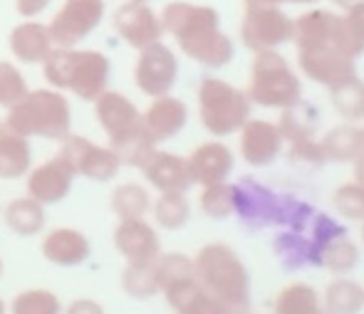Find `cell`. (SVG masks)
I'll use <instances>...</instances> for the list:
<instances>
[{"label":"cell","mask_w":364,"mask_h":314,"mask_svg":"<svg viewBox=\"0 0 364 314\" xmlns=\"http://www.w3.org/2000/svg\"><path fill=\"white\" fill-rule=\"evenodd\" d=\"M292 43L300 70L327 90L357 75L355 58H350L342 38V15L322 8L300 15L292 20Z\"/></svg>","instance_id":"obj_1"},{"label":"cell","mask_w":364,"mask_h":314,"mask_svg":"<svg viewBox=\"0 0 364 314\" xmlns=\"http://www.w3.org/2000/svg\"><path fill=\"white\" fill-rule=\"evenodd\" d=\"M164 33H168L181 53L193 63L220 70L235 58V45L228 35L220 30V18L211 5H196L173 0L161 10Z\"/></svg>","instance_id":"obj_2"},{"label":"cell","mask_w":364,"mask_h":314,"mask_svg":"<svg viewBox=\"0 0 364 314\" xmlns=\"http://www.w3.org/2000/svg\"><path fill=\"white\" fill-rule=\"evenodd\" d=\"M95 119L107 134V141L117 151L122 166L141 168L156 151V141L144 126V117L136 104L122 92L105 90L95 102Z\"/></svg>","instance_id":"obj_3"},{"label":"cell","mask_w":364,"mask_h":314,"mask_svg":"<svg viewBox=\"0 0 364 314\" xmlns=\"http://www.w3.org/2000/svg\"><path fill=\"white\" fill-rule=\"evenodd\" d=\"M196 280L206 295L225 305L233 314H245L250 305V275L238 252L223 243L203 245L193 257Z\"/></svg>","instance_id":"obj_4"},{"label":"cell","mask_w":364,"mask_h":314,"mask_svg":"<svg viewBox=\"0 0 364 314\" xmlns=\"http://www.w3.org/2000/svg\"><path fill=\"white\" fill-rule=\"evenodd\" d=\"M109 72V58L100 50L53 48L43 63L48 85L60 92H73L82 102H95L107 90Z\"/></svg>","instance_id":"obj_5"},{"label":"cell","mask_w":364,"mask_h":314,"mask_svg":"<svg viewBox=\"0 0 364 314\" xmlns=\"http://www.w3.org/2000/svg\"><path fill=\"white\" fill-rule=\"evenodd\" d=\"M5 124L23 136L63 141L73 129V109L60 90H30L5 117Z\"/></svg>","instance_id":"obj_6"},{"label":"cell","mask_w":364,"mask_h":314,"mask_svg":"<svg viewBox=\"0 0 364 314\" xmlns=\"http://www.w3.org/2000/svg\"><path fill=\"white\" fill-rule=\"evenodd\" d=\"M245 94L250 104L285 109L300 102L302 85L283 55L275 50H260L255 53L253 67H250V82Z\"/></svg>","instance_id":"obj_7"},{"label":"cell","mask_w":364,"mask_h":314,"mask_svg":"<svg viewBox=\"0 0 364 314\" xmlns=\"http://www.w3.org/2000/svg\"><path fill=\"white\" fill-rule=\"evenodd\" d=\"M198 117L208 134L228 136L250 119V99L245 92L218 77H203L198 85Z\"/></svg>","instance_id":"obj_8"},{"label":"cell","mask_w":364,"mask_h":314,"mask_svg":"<svg viewBox=\"0 0 364 314\" xmlns=\"http://www.w3.org/2000/svg\"><path fill=\"white\" fill-rule=\"evenodd\" d=\"M58 156L68 163L75 176L90 178V181L97 183L114 181L122 168V161L114 148L100 146V144L90 141L87 136H77L73 131L60 141Z\"/></svg>","instance_id":"obj_9"},{"label":"cell","mask_w":364,"mask_h":314,"mask_svg":"<svg viewBox=\"0 0 364 314\" xmlns=\"http://www.w3.org/2000/svg\"><path fill=\"white\" fill-rule=\"evenodd\" d=\"M105 13V0H65L48 25L55 48H77L100 28Z\"/></svg>","instance_id":"obj_10"},{"label":"cell","mask_w":364,"mask_h":314,"mask_svg":"<svg viewBox=\"0 0 364 314\" xmlns=\"http://www.w3.org/2000/svg\"><path fill=\"white\" fill-rule=\"evenodd\" d=\"M240 40L248 50H275L292 40V20L280 5H245Z\"/></svg>","instance_id":"obj_11"},{"label":"cell","mask_w":364,"mask_h":314,"mask_svg":"<svg viewBox=\"0 0 364 314\" xmlns=\"http://www.w3.org/2000/svg\"><path fill=\"white\" fill-rule=\"evenodd\" d=\"M178 80V60L168 45L161 40L149 48L139 50V58L134 65V85L146 97H164L171 94L173 85Z\"/></svg>","instance_id":"obj_12"},{"label":"cell","mask_w":364,"mask_h":314,"mask_svg":"<svg viewBox=\"0 0 364 314\" xmlns=\"http://www.w3.org/2000/svg\"><path fill=\"white\" fill-rule=\"evenodd\" d=\"M112 25H114V33L134 50L149 48L166 35L161 18L146 3H136V0H124L112 15Z\"/></svg>","instance_id":"obj_13"},{"label":"cell","mask_w":364,"mask_h":314,"mask_svg":"<svg viewBox=\"0 0 364 314\" xmlns=\"http://www.w3.org/2000/svg\"><path fill=\"white\" fill-rule=\"evenodd\" d=\"M156 280H159V292L166 297L171 310H178L183 302H188L201 290L196 280V270H193V260L188 255H181V252L159 255Z\"/></svg>","instance_id":"obj_14"},{"label":"cell","mask_w":364,"mask_h":314,"mask_svg":"<svg viewBox=\"0 0 364 314\" xmlns=\"http://www.w3.org/2000/svg\"><path fill=\"white\" fill-rule=\"evenodd\" d=\"M114 248L127 262H149L161 255V243L144 218H122L114 228Z\"/></svg>","instance_id":"obj_15"},{"label":"cell","mask_w":364,"mask_h":314,"mask_svg":"<svg viewBox=\"0 0 364 314\" xmlns=\"http://www.w3.org/2000/svg\"><path fill=\"white\" fill-rule=\"evenodd\" d=\"M75 173L60 156H53L50 161L35 166L28 171V195L43 205H55L65 200L73 190Z\"/></svg>","instance_id":"obj_16"},{"label":"cell","mask_w":364,"mask_h":314,"mask_svg":"<svg viewBox=\"0 0 364 314\" xmlns=\"http://www.w3.org/2000/svg\"><path fill=\"white\" fill-rule=\"evenodd\" d=\"M283 148L280 129L263 119H248L240 126V156L250 166H270Z\"/></svg>","instance_id":"obj_17"},{"label":"cell","mask_w":364,"mask_h":314,"mask_svg":"<svg viewBox=\"0 0 364 314\" xmlns=\"http://www.w3.org/2000/svg\"><path fill=\"white\" fill-rule=\"evenodd\" d=\"M139 171L159 193H186L193 186L186 158L168 151H159V148L149 156V161Z\"/></svg>","instance_id":"obj_18"},{"label":"cell","mask_w":364,"mask_h":314,"mask_svg":"<svg viewBox=\"0 0 364 314\" xmlns=\"http://www.w3.org/2000/svg\"><path fill=\"white\" fill-rule=\"evenodd\" d=\"M188 171H191L193 183L198 186H213L223 183L233 171V151L220 141H208L193 148V153L186 158Z\"/></svg>","instance_id":"obj_19"},{"label":"cell","mask_w":364,"mask_h":314,"mask_svg":"<svg viewBox=\"0 0 364 314\" xmlns=\"http://www.w3.org/2000/svg\"><path fill=\"white\" fill-rule=\"evenodd\" d=\"M8 45H10L13 58L23 65H43L45 58H48L55 48L48 25L38 23V20H33V18H28L25 23L15 25V28L10 30Z\"/></svg>","instance_id":"obj_20"},{"label":"cell","mask_w":364,"mask_h":314,"mask_svg":"<svg viewBox=\"0 0 364 314\" xmlns=\"http://www.w3.org/2000/svg\"><path fill=\"white\" fill-rule=\"evenodd\" d=\"M141 117H144V126L151 134V139L156 144H161L173 139L186 126L188 107L178 97L164 94V97H154V102L149 104V109Z\"/></svg>","instance_id":"obj_21"},{"label":"cell","mask_w":364,"mask_h":314,"mask_svg":"<svg viewBox=\"0 0 364 314\" xmlns=\"http://www.w3.org/2000/svg\"><path fill=\"white\" fill-rule=\"evenodd\" d=\"M43 257L58 267H77L90 260V240L75 228H55L43 238Z\"/></svg>","instance_id":"obj_22"},{"label":"cell","mask_w":364,"mask_h":314,"mask_svg":"<svg viewBox=\"0 0 364 314\" xmlns=\"http://www.w3.org/2000/svg\"><path fill=\"white\" fill-rule=\"evenodd\" d=\"M33 166L30 139L0 121V181H18Z\"/></svg>","instance_id":"obj_23"},{"label":"cell","mask_w":364,"mask_h":314,"mask_svg":"<svg viewBox=\"0 0 364 314\" xmlns=\"http://www.w3.org/2000/svg\"><path fill=\"white\" fill-rule=\"evenodd\" d=\"M317 126H320L317 109L312 104H305L302 99L290 107H285L283 117H280V124H278L280 136H283V141H290V146L315 141Z\"/></svg>","instance_id":"obj_24"},{"label":"cell","mask_w":364,"mask_h":314,"mask_svg":"<svg viewBox=\"0 0 364 314\" xmlns=\"http://www.w3.org/2000/svg\"><path fill=\"white\" fill-rule=\"evenodd\" d=\"M3 220L15 235L20 238H33L45 228V205L35 198H13L3 210Z\"/></svg>","instance_id":"obj_25"},{"label":"cell","mask_w":364,"mask_h":314,"mask_svg":"<svg viewBox=\"0 0 364 314\" xmlns=\"http://www.w3.org/2000/svg\"><path fill=\"white\" fill-rule=\"evenodd\" d=\"M317 262L335 275H347L360 265V248L345 233H340L337 238L325 240L322 250L317 252Z\"/></svg>","instance_id":"obj_26"},{"label":"cell","mask_w":364,"mask_h":314,"mask_svg":"<svg viewBox=\"0 0 364 314\" xmlns=\"http://www.w3.org/2000/svg\"><path fill=\"white\" fill-rule=\"evenodd\" d=\"M360 134H362V129H357L352 124L335 126L330 134H325L320 141L325 161H332V163L355 161L357 151H360Z\"/></svg>","instance_id":"obj_27"},{"label":"cell","mask_w":364,"mask_h":314,"mask_svg":"<svg viewBox=\"0 0 364 314\" xmlns=\"http://www.w3.org/2000/svg\"><path fill=\"white\" fill-rule=\"evenodd\" d=\"M156 260L127 262V267L122 270V290L129 297H134V300H151V297H156L159 295Z\"/></svg>","instance_id":"obj_28"},{"label":"cell","mask_w":364,"mask_h":314,"mask_svg":"<svg viewBox=\"0 0 364 314\" xmlns=\"http://www.w3.org/2000/svg\"><path fill=\"white\" fill-rule=\"evenodd\" d=\"M109 205L117 218H144L151 210V195L141 183H119L109 195Z\"/></svg>","instance_id":"obj_29"},{"label":"cell","mask_w":364,"mask_h":314,"mask_svg":"<svg viewBox=\"0 0 364 314\" xmlns=\"http://www.w3.org/2000/svg\"><path fill=\"white\" fill-rule=\"evenodd\" d=\"M330 99L342 119L347 121L364 119V82L357 75L340 82V85L330 87Z\"/></svg>","instance_id":"obj_30"},{"label":"cell","mask_w":364,"mask_h":314,"mask_svg":"<svg viewBox=\"0 0 364 314\" xmlns=\"http://www.w3.org/2000/svg\"><path fill=\"white\" fill-rule=\"evenodd\" d=\"M364 307V287L355 280H335L325 292V314H360Z\"/></svg>","instance_id":"obj_31"},{"label":"cell","mask_w":364,"mask_h":314,"mask_svg":"<svg viewBox=\"0 0 364 314\" xmlns=\"http://www.w3.org/2000/svg\"><path fill=\"white\" fill-rule=\"evenodd\" d=\"M151 213L164 230H181L191 220V203L186 193H161L154 200Z\"/></svg>","instance_id":"obj_32"},{"label":"cell","mask_w":364,"mask_h":314,"mask_svg":"<svg viewBox=\"0 0 364 314\" xmlns=\"http://www.w3.org/2000/svg\"><path fill=\"white\" fill-rule=\"evenodd\" d=\"M320 297L310 285H290L278 295L275 314H322Z\"/></svg>","instance_id":"obj_33"},{"label":"cell","mask_w":364,"mask_h":314,"mask_svg":"<svg viewBox=\"0 0 364 314\" xmlns=\"http://www.w3.org/2000/svg\"><path fill=\"white\" fill-rule=\"evenodd\" d=\"M10 314H63V302L50 290H25L13 297Z\"/></svg>","instance_id":"obj_34"},{"label":"cell","mask_w":364,"mask_h":314,"mask_svg":"<svg viewBox=\"0 0 364 314\" xmlns=\"http://www.w3.org/2000/svg\"><path fill=\"white\" fill-rule=\"evenodd\" d=\"M28 92H30L28 80H25V75L20 72V67L8 63V60H0V107L10 109V107L18 104Z\"/></svg>","instance_id":"obj_35"},{"label":"cell","mask_w":364,"mask_h":314,"mask_svg":"<svg viewBox=\"0 0 364 314\" xmlns=\"http://www.w3.org/2000/svg\"><path fill=\"white\" fill-rule=\"evenodd\" d=\"M201 210L211 220H225L233 213V186L230 183H213L203 186L201 193Z\"/></svg>","instance_id":"obj_36"},{"label":"cell","mask_w":364,"mask_h":314,"mask_svg":"<svg viewBox=\"0 0 364 314\" xmlns=\"http://www.w3.org/2000/svg\"><path fill=\"white\" fill-rule=\"evenodd\" d=\"M335 210L342 215V218L350 220H364V188L360 183H345L335 190Z\"/></svg>","instance_id":"obj_37"},{"label":"cell","mask_w":364,"mask_h":314,"mask_svg":"<svg viewBox=\"0 0 364 314\" xmlns=\"http://www.w3.org/2000/svg\"><path fill=\"white\" fill-rule=\"evenodd\" d=\"M176 314H233L225 305H220L218 300H213L211 295H206L203 290H198L196 295L188 302H183L178 310H173Z\"/></svg>","instance_id":"obj_38"},{"label":"cell","mask_w":364,"mask_h":314,"mask_svg":"<svg viewBox=\"0 0 364 314\" xmlns=\"http://www.w3.org/2000/svg\"><path fill=\"white\" fill-rule=\"evenodd\" d=\"M53 0H15V10H18L23 18H35L43 10H48V5Z\"/></svg>","instance_id":"obj_39"},{"label":"cell","mask_w":364,"mask_h":314,"mask_svg":"<svg viewBox=\"0 0 364 314\" xmlns=\"http://www.w3.org/2000/svg\"><path fill=\"white\" fill-rule=\"evenodd\" d=\"M65 314H105L100 302L95 300H75L73 305L65 310Z\"/></svg>","instance_id":"obj_40"},{"label":"cell","mask_w":364,"mask_h":314,"mask_svg":"<svg viewBox=\"0 0 364 314\" xmlns=\"http://www.w3.org/2000/svg\"><path fill=\"white\" fill-rule=\"evenodd\" d=\"M285 3H317V0H245V5H285Z\"/></svg>","instance_id":"obj_41"},{"label":"cell","mask_w":364,"mask_h":314,"mask_svg":"<svg viewBox=\"0 0 364 314\" xmlns=\"http://www.w3.org/2000/svg\"><path fill=\"white\" fill-rule=\"evenodd\" d=\"M355 181L364 188V161H355Z\"/></svg>","instance_id":"obj_42"},{"label":"cell","mask_w":364,"mask_h":314,"mask_svg":"<svg viewBox=\"0 0 364 314\" xmlns=\"http://www.w3.org/2000/svg\"><path fill=\"white\" fill-rule=\"evenodd\" d=\"M332 3L337 5V8H342V10H350L352 5H357V3H362V0H332Z\"/></svg>","instance_id":"obj_43"},{"label":"cell","mask_w":364,"mask_h":314,"mask_svg":"<svg viewBox=\"0 0 364 314\" xmlns=\"http://www.w3.org/2000/svg\"><path fill=\"white\" fill-rule=\"evenodd\" d=\"M355 161H364V129H362V134H360V151H357Z\"/></svg>","instance_id":"obj_44"},{"label":"cell","mask_w":364,"mask_h":314,"mask_svg":"<svg viewBox=\"0 0 364 314\" xmlns=\"http://www.w3.org/2000/svg\"><path fill=\"white\" fill-rule=\"evenodd\" d=\"M0 314H8V307H5L3 300H0Z\"/></svg>","instance_id":"obj_45"},{"label":"cell","mask_w":364,"mask_h":314,"mask_svg":"<svg viewBox=\"0 0 364 314\" xmlns=\"http://www.w3.org/2000/svg\"><path fill=\"white\" fill-rule=\"evenodd\" d=\"M0 277H3V260H0Z\"/></svg>","instance_id":"obj_46"},{"label":"cell","mask_w":364,"mask_h":314,"mask_svg":"<svg viewBox=\"0 0 364 314\" xmlns=\"http://www.w3.org/2000/svg\"><path fill=\"white\" fill-rule=\"evenodd\" d=\"M122 3H124V0H122ZM136 3H149V0H136Z\"/></svg>","instance_id":"obj_47"},{"label":"cell","mask_w":364,"mask_h":314,"mask_svg":"<svg viewBox=\"0 0 364 314\" xmlns=\"http://www.w3.org/2000/svg\"><path fill=\"white\" fill-rule=\"evenodd\" d=\"M362 223H364V220H362ZM362 240H364V225H362Z\"/></svg>","instance_id":"obj_48"},{"label":"cell","mask_w":364,"mask_h":314,"mask_svg":"<svg viewBox=\"0 0 364 314\" xmlns=\"http://www.w3.org/2000/svg\"><path fill=\"white\" fill-rule=\"evenodd\" d=\"M245 314H250V312H245Z\"/></svg>","instance_id":"obj_49"},{"label":"cell","mask_w":364,"mask_h":314,"mask_svg":"<svg viewBox=\"0 0 364 314\" xmlns=\"http://www.w3.org/2000/svg\"><path fill=\"white\" fill-rule=\"evenodd\" d=\"M322 314H325V312H322Z\"/></svg>","instance_id":"obj_50"}]
</instances>
